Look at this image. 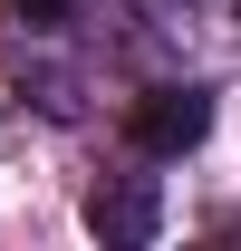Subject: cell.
<instances>
[{"instance_id": "1", "label": "cell", "mask_w": 241, "mask_h": 251, "mask_svg": "<svg viewBox=\"0 0 241 251\" xmlns=\"http://www.w3.org/2000/svg\"><path fill=\"white\" fill-rule=\"evenodd\" d=\"M203 126H212V97L203 87H145L135 116H125V135H135L145 155H183V145H203Z\"/></svg>"}, {"instance_id": "2", "label": "cell", "mask_w": 241, "mask_h": 251, "mask_svg": "<svg viewBox=\"0 0 241 251\" xmlns=\"http://www.w3.org/2000/svg\"><path fill=\"white\" fill-rule=\"evenodd\" d=\"M87 222L106 232V242H145V232H154V184H145V174L96 184V193H87Z\"/></svg>"}, {"instance_id": "3", "label": "cell", "mask_w": 241, "mask_h": 251, "mask_svg": "<svg viewBox=\"0 0 241 251\" xmlns=\"http://www.w3.org/2000/svg\"><path fill=\"white\" fill-rule=\"evenodd\" d=\"M0 20H20V29H58L68 0H0Z\"/></svg>"}]
</instances>
